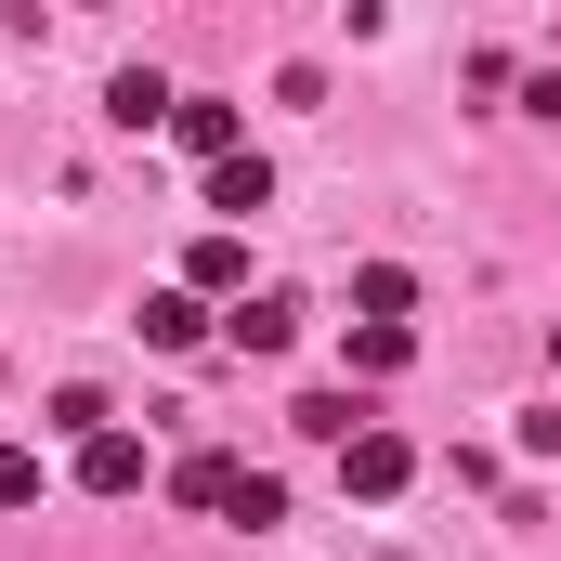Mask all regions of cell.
Returning a JSON list of instances; mask_svg holds the SVG:
<instances>
[{"label":"cell","instance_id":"4fadbf2b","mask_svg":"<svg viewBox=\"0 0 561 561\" xmlns=\"http://www.w3.org/2000/svg\"><path fill=\"white\" fill-rule=\"evenodd\" d=\"M222 523H249V536H275V523H287V483H275V470H249V483H236V510H222Z\"/></svg>","mask_w":561,"mask_h":561},{"label":"cell","instance_id":"6da1fadb","mask_svg":"<svg viewBox=\"0 0 561 561\" xmlns=\"http://www.w3.org/2000/svg\"><path fill=\"white\" fill-rule=\"evenodd\" d=\"M405 483H419V444H405V431H353V444H340V496H366V510H392Z\"/></svg>","mask_w":561,"mask_h":561},{"label":"cell","instance_id":"ba28073f","mask_svg":"<svg viewBox=\"0 0 561 561\" xmlns=\"http://www.w3.org/2000/svg\"><path fill=\"white\" fill-rule=\"evenodd\" d=\"M340 353H353V379H405V366H419V327H366V313H353Z\"/></svg>","mask_w":561,"mask_h":561},{"label":"cell","instance_id":"9a60e30c","mask_svg":"<svg viewBox=\"0 0 561 561\" xmlns=\"http://www.w3.org/2000/svg\"><path fill=\"white\" fill-rule=\"evenodd\" d=\"M0 510H39V457L26 444H0Z\"/></svg>","mask_w":561,"mask_h":561},{"label":"cell","instance_id":"5b68a950","mask_svg":"<svg viewBox=\"0 0 561 561\" xmlns=\"http://www.w3.org/2000/svg\"><path fill=\"white\" fill-rule=\"evenodd\" d=\"M144 483H157L144 431H92V444H79V496H144Z\"/></svg>","mask_w":561,"mask_h":561},{"label":"cell","instance_id":"8992f818","mask_svg":"<svg viewBox=\"0 0 561 561\" xmlns=\"http://www.w3.org/2000/svg\"><path fill=\"white\" fill-rule=\"evenodd\" d=\"M170 105H183V92H170L157 66H118V79H105V118H118V131H170Z\"/></svg>","mask_w":561,"mask_h":561},{"label":"cell","instance_id":"5bb4252c","mask_svg":"<svg viewBox=\"0 0 561 561\" xmlns=\"http://www.w3.org/2000/svg\"><path fill=\"white\" fill-rule=\"evenodd\" d=\"M53 431H66V444H92V431H118V419H105V392H92V379H66V392H53Z\"/></svg>","mask_w":561,"mask_h":561},{"label":"cell","instance_id":"3957f363","mask_svg":"<svg viewBox=\"0 0 561 561\" xmlns=\"http://www.w3.org/2000/svg\"><path fill=\"white\" fill-rule=\"evenodd\" d=\"M196 196H209V209H222V236H236V222H262V209H275V157L249 144V157H222V170H196Z\"/></svg>","mask_w":561,"mask_h":561},{"label":"cell","instance_id":"8fae6325","mask_svg":"<svg viewBox=\"0 0 561 561\" xmlns=\"http://www.w3.org/2000/svg\"><path fill=\"white\" fill-rule=\"evenodd\" d=\"M353 313H366V327H405V313H419V275H405V262H366V275H353Z\"/></svg>","mask_w":561,"mask_h":561},{"label":"cell","instance_id":"2e32d148","mask_svg":"<svg viewBox=\"0 0 561 561\" xmlns=\"http://www.w3.org/2000/svg\"><path fill=\"white\" fill-rule=\"evenodd\" d=\"M549 366H561V340H549Z\"/></svg>","mask_w":561,"mask_h":561},{"label":"cell","instance_id":"7a4b0ae2","mask_svg":"<svg viewBox=\"0 0 561 561\" xmlns=\"http://www.w3.org/2000/svg\"><path fill=\"white\" fill-rule=\"evenodd\" d=\"M170 144H183L196 170H222V157H249V118H236V92H183V105H170Z\"/></svg>","mask_w":561,"mask_h":561},{"label":"cell","instance_id":"7c38bea8","mask_svg":"<svg viewBox=\"0 0 561 561\" xmlns=\"http://www.w3.org/2000/svg\"><path fill=\"white\" fill-rule=\"evenodd\" d=\"M287 419L313 431V444H353V431H379V419H366V392H300Z\"/></svg>","mask_w":561,"mask_h":561},{"label":"cell","instance_id":"52a82bcc","mask_svg":"<svg viewBox=\"0 0 561 561\" xmlns=\"http://www.w3.org/2000/svg\"><path fill=\"white\" fill-rule=\"evenodd\" d=\"M209 327H222V313H209L196 287H157V300H144V340H157V353H196Z\"/></svg>","mask_w":561,"mask_h":561},{"label":"cell","instance_id":"277c9868","mask_svg":"<svg viewBox=\"0 0 561 561\" xmlns=\"http://www.w3.org/2000/svg\"><path fill=\"white\" fill-rule=\"evenodd\" d=\"M183 287H196L209 313H236V300H249V236H222V222H209V236L183 249Z\"/></svg>","mask_w":561,"mask_h":561},{"label":"cell","instance_id":"9c48e42d","mask_svg":"<svg viewBox=\"0 0 561 561\" xmlns=\"http://www.w3.org/2000/svg\"><path fill=\"white\" fill-rule=\"evenodd\" d=\"M236 483H249V457H222V444L170 470V496H183V510H236Z\"/></svg>","mask_w":561,"mask_h":561},{"label":"cell","instance_id":"30bf717a","mask_svg":"<svg viewBox=\"0 0 561 561\" xmlns=\"http://www.w3.org/2000/svg\"><path fill=\"white\" fill-rule=\"evenodd\" d=\"M222 340H236V353H287V340H300V300H236Z\"/></svg>","mask_w":561,"mask_h":561}]
</instances>
